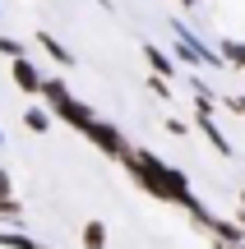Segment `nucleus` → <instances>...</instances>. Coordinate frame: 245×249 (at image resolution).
<instances>
[{
  "label": "nucleus",
  "mask_w": 245,
  "mask_h": 249,
  "mask_svg": "<svg viewBox=\"0 0 245 249\" xmlns=\"http://www.w3.org/2000/svg\"><path fill=\"white\" fill-rule=\"evenodd\" d=\"M83 139H93V148H97V152H107V157H116V161H120V157H125V152H130L125 134H120L116 124H111V120H102V116L93 120L88 129H83Z\"/></svg>",
  "instance_id": "4"
},
{
  "label": "nucleus",
  "mask_w": 245,
  "mask_h": 249,
  "mask_svg": "<svg viewBox=\"0 0 245 249\" xmlns=\"http://www.w3.org/2000/svg\"><path fill=\"white\" fill-rule=\"evenodd\" d=\"M227 107H231V111H236V116L245 120V92H241V97H231V102H227Z\"/></svg>",
  "instance_id": "15"
},
{
  "label": "nucleus",
  "mask_w": 245,
  "mask_h": 249,
  "mask_svg": "<svg viewBox=\"0 0 245 249\" xmlns=\"http://www.w3.org/2000/svg\"><path fill=\"white\" fill-rule=\"evenodd\" d=\"M181 5H190V9H194V5H199V0H181Z\"/></svg>",
  "instance_id": "17"
},
{
  "label": "nucleus",
  "mask_w": 245,
  "mask_h": 249,
  "mask_svg": "<svg viewBox=\"0 0 245 249\" xmlns=\"http://www.w3.org/2000/svg\"><path fill=\"white\" fill-rule=\"evenodd\" d=\"M194 222H199L204 231H213L218 240H231V245H241V240H245V226H241V222H222V217H213L208 208H204V213H194Z\"/></svg>",
  "instance_id": "5"
},
{
  "label": "nucleus",
  "mask_w": 245,
  "mask_h": 249,
  "mask_svg": "<svg viewBox=\"0 0 245 249\" xmlns=\"http://www.w3.org/2000/svg\"><path fill=\"white\" fill-rule=\"evenodd\" d=\"M241 249H245V245H241Z\"/></svg>",
  "instance_id": "19"
},
{
  "label": "nucleus",
  "mask_w": 245,
  "mask_h": 249,
  "mask_svg": "<svg viewBox=\"0 0 245 249\" xmlns=\"http://www.w3.org/2000/svg\"><path fill=\"white\" fill-rule=\"evenodd\" d=\"M83 249H107V226H102V222L83 226Z\"/></svg>",
  "instance_id": "9"
},
{
  "label": "nucleus",
  "mask_w": 245,
  "mask_h": 249,
  "mask_svg": "<svg viewBox=\"0 0 245 249\" xmlns=\"http://www.w3.org/2000/svg\"><path fill=\"white\" fill-rule=\"evenodd\" d=\"M144 55H148V65H153V74H162V79H171V74H176L171 55H167L162 46H153V42H148V46H144Z\"/></svg>",
  "instance_id": "8"
},
{
  "label": "nucleus",
  "mask_w": 245,
  "mask_h": 249,
  "mask_svg": "<svg viewBox=\"0 0 245 249\" xmlns=\"http://www.w3.org/2000/svg\"><path fill=\"white\" fill-rule=\"evenodd\" d=\"M5 245H9V249H42V245L28 240V235H5Z\"/></svg>",
  "instance_id": "13"
},
{
  "label": "nucleus",
  "mask_w": 245,
  "mask_h": 249,
  "mask_svg": "<svg viewBox=\"0 0 245 249\" xmlns=\"http://www.w3.org/2000/svg\"><path fill=\"white\" fill-rule=\"evenodd\" d=\"M218 51H222V60H227V65H236V70H245V42H222Z\"/></svg>",
  "instance_id": "10"
},
{
  "label": "nucleus",
  "mask_w": 245,
  "mask_h": 249,
  "mask_svg": "<svg viewBox=\"0 0 245 249\" xmlns=\"http://www.w3.org/2000/svg\"><path fill=\"white\" fill-rule=\"evenodd\" d=\"M199 129H204V139H208L213 148L222 152V157H231V139L218 129V124H213V111H199Z\"/></svg>",
  "instance_id": "7"
},
{
  "label": "nucleus",
  "mask_w": 245,
  "mask_h": 249,
  "mask_svg": "<svg viewBox=\"0 0 245 249\" xmlns=\"http://www.w3.org/2000/svg\"><path fill=\"white\" fill-rule=\"evenodd\" d=\"M176 33V55H185L190 65H208V70H227V60H222V51H213V46H204L199 37L190 33L185 23H167Z\"/></svg>",
  "instance_id": "3"
},
{
  "label": "nucleus",
  "mask_w": 245,
  "mask_h": 249,
  "mask_svg": "<svg viewBox=\"0 0 245 249\" xmlns=\"http://www.w3.org/2000/svg\"><path fill=\"white\" fill-rule=\"evenodd\" d=\"M42 97L51 102V111H56V116H60L65 124H74V129H79V134L88 129L93 120H97V111H93V107H83V102L74 97V92L65 88L60 79H46V83H42Z\"/></svg>",
  "instance_id": "2"
},
{
  "label": "nucleus",
  "mask_w": 245,
  "mask_h": 249,
  "mask_svg": "<svg viewBox=\"0 0 245 249\" xmlns=\"http://www.w3.org/2000/svg\"><path fill=\"white\" fill-rule=\"evenodd\" d=\"M125 171H130V180H134L144 194H153L157 203H176V208H185V213H204V203L194 198V189H190V176H185L181 166H167L162 157H153V152H144V148H130L125 157Z\"/></svg>",
  "instance_id": "1"
},
{
  "label": "nucleus",
  "mask_w": 245,
  "mask_h": 249,
  "mask_svg": "<svg viewBox=\"0 0 245 249\" xmlns=\"http://www.w3.org/2000/svg\"><path fill=\"white\" fill-rule=\"evenodd\" d=\"M14 83H19L23 92H42V83H46V79H42V74H37L33 65L23 60V55H14Z\"/></svg>",
  "instance_id": "6"
},
{
  "label": "nucleus",
  "mask_w": 245,
  "mask_h": 249,
  "mask_svg": "<svg viewBox=\"0 0 245 249\" xmlns=\"http://www.w3.org/2000/svg\"><path fill=\"white\" fill-rule=\"evenodd\" d=\"M5 198H9V176L0 171V203H5Z\"/></svg>",
  "instance_id": "16"
},
{
  "label": "nucleus",
  "mask_w": 245,
  "mask_h": 249,
  "mask_svg": "<svg viewBox=\"0 0 245 249\" xmlns=\"http://www.w3.org/2000/svg\"><path fill=\"white\" fill-rule=\"evenodd\" d=\"M0 51H5V55H23V51H19V42H14V37H0Z\"/></svg>",
  "instance_id": "14"
},
{
  "label": "nucleus",
  "mask_w": 245,
  "mask_h": 249,
  "mask_svg": "<svg viewBox=\"0 0 245 249\" xmlns=\"http://www.w3.org/2000/svg\"><path fill=\"white\" fill-rule=\"evenodd\" d=\"M241 208H245V189H241Z\"/></svg>",
  "instance_id": "18"
},
{
  "label": "nucleus",
  "mask_w": 245,
  "mask_h": 249,
  "mask_svg": "<svg viewBox=\"0 0 245 249\" xmlns=\"http://www.w3.org/2000/svg\"><path fill=\"white\" fill-rule=\"evenodd\" d=\"M37 42H42V46H46V51H51V55H56V60H60V65H70V51H65V46L56 42L51 33H37Z\"/></svg>",
  "instance_id": "11"
},
{
  "label": "nucleus",
  "mask_w": 245,
  "mask_h": 249,
  "mask_svg": "<svg viewBox=\"0 0 245 249\" xmlns=\"http://www.w3.org/2000/svg\"><path fill=\"white\" fill-rule=\"evenodd\" d=\"M46 124H51V120H46V111H28V129H37V134H42Z\"/></svg>",
  "instance_id": "12"
}]
</instances>
